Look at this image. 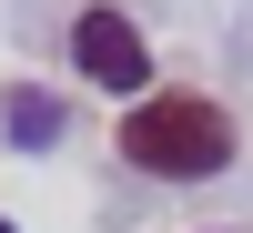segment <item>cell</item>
Instances as JSON below:
<instances>
[{"label":"cell","instance_id":"6da1fadb","mask_svg":"<svg viewBox=\"0 0 253 233\" xmlns=\"http://www.w3.org/2000/svg\"><path fill=\"white\" fill-rule=\"evenodd\" d=\"M112 152L142 183H213V173H233V112L203 101V92H142L122 112Z\"/></svg>","mask_w":253,"mask_h":233},{"label":"cell","instance_id":"277c9868","mask_svg":"<svg viewBox=\"0 0 253 233\" xmlns=\"http://www.w3.org/2000/svg\"><path fill=\"white\" fill-rule=\"evenodd\" d=\"M0 233H20V223H0Z\"/></svg>","mask_w":253,"mask_h":233},{"label":"cell","instance_id":"7a4b0ae2","mask_svg":"<svg viewBox=\"0 0 253 233\" xmlns=\"http://www.w3.org/2000/svg\"><path fill=\"white\" fill-rule=\"evenodd\" d=\"M71 71L101 81V92H142V81H152V51H142V31L112 10V0H91V10L71 20Z\"/></svg>","mask_w":253,"mask_h":233},{"label":"cell","instance_id":"3957f363","mask_svg":"<svg viewBox=\"0 0 253 233\" xmlns=\"http://www.w3.org/2000/svg\"><path fill=\"white\" fill-rule=\"evenodd\" d=\"M0 132H10L20 152H51L61 142V101L41 92V81H10V92H0Z\"/></svg>","mask_w":253,"mask_h":233}]
</instances>
